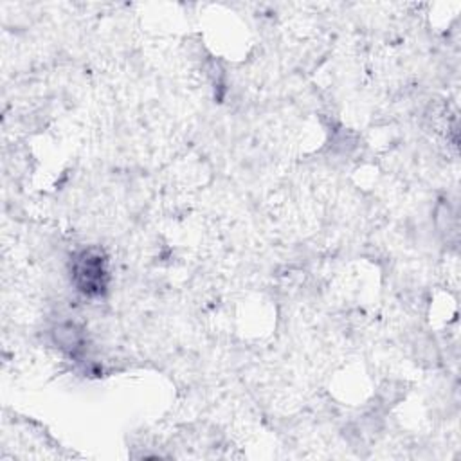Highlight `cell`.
Masks as SVG:
<instances>
[{
	"instance_id": "6da1fadb",
	"label": "cell",
	"mask_w": 461,
	"mask_h": 461,
	"mask_svg": "<svg viewBox=\"0 0 461 461\" xmlns=\"http://www.w3.org/2000/svg\"><path fill=\"white\" fill-rule=\"evenodd\" d=\"M72 277L77 286L86 295H99L106 286V268L104 258L99 250L88 249L79 252L72 263Z\"/></svg>"
}]
</instances>
